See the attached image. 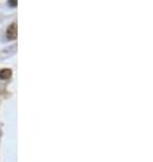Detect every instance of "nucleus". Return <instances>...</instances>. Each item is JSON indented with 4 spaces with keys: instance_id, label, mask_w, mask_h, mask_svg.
<instances>
[{
    "instance_id": "1",
    "label": "nucleus",
    "mask_w": 153,
    "mask_h": 162,
    "mask_svg": "<svg viewBox=\"0 0 153 162\" xmlns=\"http://www.w3.org/2000/svg\"><path fill=\"white\" fill-rule=\"evenodd\" d=\"M6 36L8 40H15L18 36V25L17 22H12L8 28H7V32H6Z\"/></svg>"
},
{
    "instance_id": "2",
    "label": "nucleus",
    "mask_w": 153,
    "mask_h": 162,
    "mask_svg": "<svg viewBox=\"0 0 153 162\" xmlns=\"http://www.w3.org/2000/svg\"><path fill=\"white\" fill-rule=\"evenodd\" d=\"M12 72L11 69H2L0 70V80H8L11 77Z\"/></svg>"
},
{
    "instance_id": "3",
    "label": "nucleus",
    "mask_w": 153,
    "mask_h": 162,
    "mask_svg": "<svg viewBox=\"0 0 153 162\" xmlns=\"http://www.w3.org/2000/svg\"><path fill=\"white\" fill-rule=\"evenodd\" d=\"M8 4L11 7H17V4H18V0H8Z\"/></svg>"
}]
</instances>
